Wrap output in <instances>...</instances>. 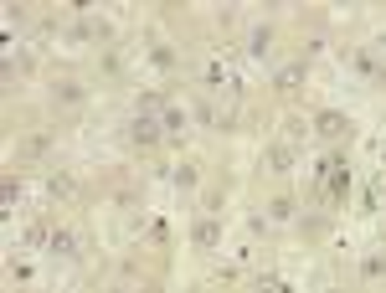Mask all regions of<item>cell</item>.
I'll return each instance as SVG.
<instances>
[{"mask_svg": "<svg viewBox=\"0 0 386 293\" xmlns=\"http://www.w3.org/2000/svg\"><path fill=\"white\" fill-rule=\"evenodd\" d=\"M129 139H134L139 150H155V144L165 139V124H160L155 113H134V118H129Z\"/></svg>", "mask_w": 386, "mask_h": 293, "instance_id": "6da1fadb", "label": "cell"}, {"mask_svg": "<svg viewBox=\"0 0 386 293\" xmlns=\"http://www.w3.org/2000/svg\"><path fill=\"white\" fill-rule=\"evenodd\" d=\"M314 134L330 139V144H335V139H350V118L335 113V109H325V113H314Z\"/></svg>", "mask_w": 386, "mask_h": 293, "instance_id": "7a4b0ae2", "label": "cell"}, {"mask_svg": "<svg viewBox=\"0 0 386 293\" xmlns=\"http://www.w3.org/2000/svg\"><path fill=\"white\" fill-rule=\"evenodd\" d=\"M52 103H57V109H83L88 88L77 83V77H62V83H52Z\"/></svg>", "mask_w": 386, "mask_h": 293, "instance_id": "3957f363", "label": "cell"}, {"mask_svg": "<svg viewBox=\"0 0 386 293\" xmlns=\"http://www.w3.org/2000/svg\"><path fill=\"white\" fill-rule=\"evenodd\" d=\"M47 252H57V258H77L83 252V242H77V232H68V226H52V237H47Z\"/></svg>", "mask_w": 386, "mask_h": 293, "instance_id": "277c9868", "label": "cell"}, {"mask_svg": "<svg viewBox=\"0 0 386 293\" xmlns=\"http://www.w3.org/2000/svg\"><path fill=\"white\" fill-rule=\"evenodd\" d=\"M191 242H196V247H201V252H211V247H217V242H222V221H217V216H211V211H206V216H201V221H196V232H191Z\"/></svg>", "mask_w": 386, "mask_h": 293, "instance_id": "5b68a950", "label": "cell"}, {"mask_svg": "<svg viewBox=\"0 0 386 293\" xmlns=\"http://www.w3.org/2000/svg\"><path fill=\"white\" fill-rule=\"evenodd\" d=\"M304 72H309V62H304V57H299V62H288V68H278V72H273V88H278V93H294V88L304 83Z\"/></svg>", "mask_w": 386, "mask_h": 293, "instance_id": "8992f818", "label": "cell"}, {"mask_svg": "<svg viewBox=\"0 0 386 293\" xmlns=\"http://www.w3.org/2000/svg\"><path fill=\"white\" fill-rule=\"evenodd\" d=\"M294 201H288V196H273V201H268V226H288V221H294Z\"/></svg>", "mask_w": 386, "mask_h": 293, "instance_id": "52a82bcc", "label": "cell"}, {"mask_svg": "<svg viewBox=\"0 0 386 293\" xmlns=\"http://www.w3.org/2000/svg\"><path fill=\"white\" fill-rule=\"evenodd\" d=\"M268 165H273V175H288L294 170V144H268Z\"/></svg>", "mask_w": 386, "mask_h": 293, "instance_id": "ba28073f", "label": "cell"}, {"mask_svg": "<svg viewBox=\"0 0 386 293\" xmlns=\"http://www.w3.org/2000/svg\"><path fill=\"white\" fill-rule=\"evenodd\" d=\"M268 47H273V31L268 26H252L247 31V57H268Z\"/></svg>", "mask_w": 386, "mask_h": 293, "instance_id": "9c48e42d", "label": "cell"}, {"mask_svg": "<svg viewBox=\"0 0 386 293\" xmlns=\"http://www.w3.org/2000/svg\"><path fill=\"white\" fill-rule=\"evenodd\" d=\"M160 124H165V139H180L191 118H185V109H165V113H160Z\"/></svg>", "mask_w": 386, "mask_h": 293, "instance_id": "30bf717a", "label": "cell"}, {"mask_svg": "<svg viewBox=\"0 0 386 293\" xmlns=\"http://www.w3.org/2000/svg\"><path fill=\"white\" fill-rule=\"evenodd\" d=\"M361 278H371V283L386 278V252H366V258H361Z\"/></svg>", "mask_w": 386, "mask_h": 293, "instance_id": "8fae6325", "label": "cell"}, {"mask_svg": "<svg viewBox=\"0 0 386 293\" xmlns=\"http://www.w3.org/2000/svg\"><path fill=\"white\" fill-rule=\"evenodd\" d=\"M150 62H155L160 72H170V68H176L180 57H176V47H165V42H160V47H150Z\"/></svg>", "mask_w": 386, "mask_h": 293, "instance_id": "7c38bea8", "label": "cell"}, {"mask_svg": "<svg viewBox=\"0 0 386 293\" xmlns=\"http://www.w3.org/2000/svg\"><path fill=\"white\" fill-rule=\"evenodd\" d=\"M52 150V129H42V134H31V139H26V155H31V159H42Z\"/></svg>", "mask_w": 386, "mask_h": 293, "instance_id": "4fadbf2b", "label": "cell"}, {"mask_svg": "<svg viewBox=\"0 0 386 293\" xmlns=\"http://www.w3.org/2000/svg\"><path fill=\"white\" fill-rule=\"evenodd\" d=\"M176 185H180V191H196V185H201V170H196V165H180V170H176Z\"/></svg>", "mask_w": 386, "mask_h": 293, "instance_id": "5bb4252c", "label": "cell"}, {"mask_svg": "<svg viewBox=\"0 0 386 293\" xmlns=\"http://www.w3.org/2000/svg\"><path fill=\"white\" fill-rule=\"evenodd\" d=\"M201 77H206V88H222V77H227V72H222V62H206Z\"/></svg>", "mask_w": 386, "mask_h": 293, "instance_id": "9a60e30c", "label": "cell"}, {"mask_svg": "<svg viewBox=\"0 0 386 293\" xmlns=\"http://www.w3.org/2000/svg\"><path fill=\"white\" fill-rule=\"evenodd\" d=\"M47 185H52V196H72V180L68 175H52Z\"/></svg>", "mask_w": 386, "mask_h": 293, "instance_id": "2e32d148", "label": "cell"}, {"mask_svg": "<svg viewBox=\"0 0 386 293\" xmlns=\"http://www.w3.org/2000/svg\"><path fill=\"white\" fill-rule=\"evenodd\" d=\"M109 293H129V288H109Z\"/></svg>", "mask_w": 386, "mask_h": 293, "instance_id": "e0dca14e", "label": "cell"}]
</instances>
